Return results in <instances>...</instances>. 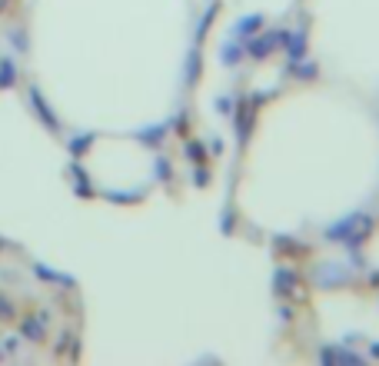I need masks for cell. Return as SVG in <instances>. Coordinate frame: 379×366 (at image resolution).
Wrapping results in <instances>:
<instances>
[{"label": "cell", "instance_id": "obj_1", "mask_svg": "<svg viewBox=\"0 0 379 366\" xmlns=\"http://www.w3.org/2000/svg\"><path fill=\"white\" fill-rule=\"evenodd\" d=\"M373 230V220L366 216V213H349V216H342L340 223H333V227H326V240H336V243H362L366 236Z\"/></svg>", "mask_w": 379, "mask_h": 366}, {"label": "cell", "instance_id": "obj_2", "mask_svg": "<svg viewBox=\"0 0 379 366\" xmlns=\"http://www.w3.org/2000/svg\"><path fill=\"white\" fill-rule=\"evenodd\" d=\"M283 43H286V30H263V34H253L243 47H247V57L266 60L273 50H280Z\"/></svg>", "mask_w": 379, "mask_h": 366}, {"label": "cell", "instance_id": "obj_3", "mask_svg": "<svg viewBox=\"0 0 379 366\" xmlns=\"http://www.w3.org/2000/svg\"><path fill=\"white\" fill-rule=\"evenodd\" d=\"M27 100H30V110H34V114L40 116V123H43V127H47L50 134H57V130H60V120L54 116L50 103L43 100V94H40L37 87H30V90H27Z\"/></svg>", "mask_w": 379, "mask_h": 366}, {"label": "cell", "instance_id": "obj_4", "mask_svg": "<svg viewBox=\"0 0 379 366\" xmlns=\"http://www.w3.org/2000/svg\"><path fill=\"white\" fill-rule=\"evenodd\" d=\"M47 323H50V309H40L37 320H34V316H30V320H23L20 336H23V340H30V343H43V336H47Z\"/></svg>", "mask_w": 379, "mask_h": 366}, {"label": "cell", "instance_id": "obj_5", "mask_svg": "<svg viewBox=\"0 0 379 366\" xmlns=\"http://www.w3.org/2000/svg\"><path fill=\"white\" fill-rule=\"evenodd\" d=\"M263 30V14H247V17H240L236 23H233V37L236 40H249L253 34H260Z\"/></svg>", "mask_w": 379, "mask_h": 366}, {"label": "cell", "instance_id": "obj_6", "mask_svg": "<svg viewBox=\"0 0 379 366\" xmlns=\"http://www.w3.org/2000/svg\"><path fill=\"white\" fill-rule=\"evenodd\" d=\"M286 57H289V63L293 60H303L306 57V23L300 27V30H293V34H286Z\"/></svg>", "mask_w": 379, "mask_h": 366}, {"label": "cell", "instance_id": "obj_7", "mask_svg": "<svg viewBox=\"0 0 379 366\" xmlns=\"http://www.w3.org/2000/svg\"><path fill=\"white\" fill-rule=\"evenodd\" d=\"M296 287H300V273H293L289 267H276V273H273V289H276V293H293Z\"/></svg>", "mask_w": 379, "mask_h": 366}, {"label": "cell", "instance_id": "obj_8", "mask_svg": "<svg viewBox=\"0 0 379 366\" xmlns=\"http://www.w3.org/2000/svg\"><path fill=\"white\" fill-rule=\"evenodd\" d=\"M170 130V123H153V127H140V130H133V140H140V143H147V147H156L163 136Z\"/></svg>", "mask_w": 379, "mask_h": 366}, {"label": "cell", "instance_id": "obj_9", "mask_svg": "<svg viewBox=\"0 0 379 366\" xmlns=\"http://www.w3.org/2000/svg\"><path fill=\"white\" fill-rule=\"evenodd\" d=\"M243 57H247V47H243V43H236V40H229V43L220 47V63H223V67H236Z\"/></svg>", "mask_w": 379, "mask_h": 366}, {"label": "cell", "instance_id": "obj_10", "mask_svg": "<svg viewBox=\"0 0 379 366\" xmlns=\"http://www.w3.org/2000/svg\"><path fill=\"white\" fill-rule=\"evenodd\" d=\"M34 273H37V276H43V280H50V283H63L67 289L76 287V280H74V276H67V273L50 270V267H43V263H34Z\"/></svg>", "mask_w": 379, "mask_h": 366}, {"label": "cell", "instance_id": "obj_11", "mask_svg": "<svg viewBox=\"0 0 379 366\" xmlns=\"http://www.w3.org/2000/svg\"><path fill=\"white\" fill-rule=\"evenodd\" d=\"M183 156H187L190 163H207V143L203 140H187L183 143Z\"/></svg>", "mask_w": 379, "mask_h": 366}, {"label": "cell", "instance_id": "obj_12", "mask_svg": "<svg viewBox=\"0 0 379 366\" xmlns=\"http://www.w3.org/2000/svg\"><path fill=\"white\" fill-rule=\"evenodd\" d=\"M17 83V63L10 57H3L0 60V90H10Z\"/></svg>", "mask_w": 379, "mask_h": 366}, {"label": "cell", "instance_id": "obj_13", "mask_svg": "<svg viewBox=\"0 0 379 366\" xmlns=\"http://www.w3.org/2000/svg\"><path fill=\"white\" fill-rule=\"evenodd\" d=\"M90 143H94V134H76L74 140H70V156L74 160H80V156H87V150H90Z\"/></svg>", "mask_w": 379, "mask_h": 366}, {"label": "cell", "instance_id": "obj_14", "mask_svg": "<svg viewBox=\"0 0 379 366\" xmlns=\"http://www.w3.org/2000/svg\"><path fill=\"white\" fill-rule=\"evenodd\" d=\"M70 174H74V180H76V196H90V176H87V170L80 167V163H70Z\"/></svg>", "mask_w": 379, "mask_h": 366}, {"label": "cell", "instance_id": "obj_15", "mask_svg": "<svg viewBox=\"0 0 379 366\" xmlns=\"http://www.w3.org/2000/svg\"><path fill=\"white\" fill-rule=\"evenodd\" d=\"M107 200H114V203H136V200H143V190H127V193H107Z\"/></svg>", "mask_w": 379, "mask_h": 366}, {"label": "cell", "instance_id": "obj_16", "mask_svg": "<svg viewBox=\"0 0 379 366\" xmlns=\"http://www.w3.org/2000/svg\"><path fill=\"white\" fill-rule=\"evenodd\" d=\"M153 174H156V180H170V176H173L170 160H163V156H156V160H153Z\"/></svg>", "mask_w": 379, "mask_h": 366}, {"label": "cell", "instance_id": "obj_17", "mask_svg": "<svg viewBox=\"0 0 379 366\" xmlns=\"http://www.w3.org/2000/svg\"><path fill=\"white\" fill-rule=\"evenodd\" d=\"M213 107H216V114H223V116H233V110H236L233 107V96H216Z\"/></svg>", "mask_w": 379, "mask_h": 366}, {"label": "cell", "instance_id": "obj_18", "mask_svg": "<svg viewBox=\"0 0 379 366\" xmlns=\"http://www.w3.org/2000/svg\"><path fill=\"white\" fill-rule=\"evenodd\" d=\"M193 183L203 190V187H209V170L203 167V163H196V174H193Z\"/></svg>", "mask_w": 379, "mask_h": 366}, {"label": "cell", "instance_id": "obj_19", "mask_svg": "<svg viewBox=\"0 0 379 366\" xmlns=\"http://www.w3.org/2000/svg\"><path fill=\"white\" fill-rule=\"evenodd\" d=\"M3 320H14V303L0 293V323H3Z\"/></svg>", "mask_w": 379, "mask_h": 366}, {"label": "cell", "instance_id": "obj_20", "mask_svg": "<svg viewBox=\"0 0 379 366\" xmlns=\"http://www.w3.org/2000/svg\"><path fill=\"white\" fill-rule=\"evenodd\" d=\"M209 150H213V156H220V154H223V140H213V143H209Z\"/></svg>", "mask_w": 379, "mask_h": 366}, {"label": "cell", "instance_id": "obj_21", "mask_svg": "<svg viewBox=\"0 0 379 366\" xmlns=\"http://www.w3.org/2000/svg\"><path fill=\"white\" fill-rule=\"evenodd\" d=\"M0 250H3V240H0Z\"/></svg>", "mask_w": 379, "mask_h": 366}, {"label": "cell", "instance_id": "obj_22", "mask_svg": "<svg viewBox=\"0 0 379 366\" xmlns=\"http://www.w3.org/2000/svg\"><path fill=\"white\" fill-rule=\"evenodd\" d=\"M0 356H3V349H0Z\"/></svg>", "mask_w": 379, "mask_h": 366}]
</instances>
